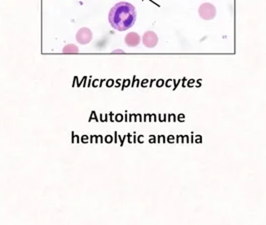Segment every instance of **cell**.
I'll list each match as a JSON object with an SVG mask.
<instances>
[{
    "label": "cell",
    "instance_id": "obj_6",
    "mask_svg": "<svg viewBox=\"0 0 266 225\" xmlns=\"http://www.w3.org/2000/svg\"><path fill=\"white\" fill-rule=\"evenodd\" d=\"M63 53H78L79 49L76 45L74 44H67L63 49H62Z\"/></svg>",
    "mask_w": 266,
    "mask_h": 225
},
{
    "label": "cell",
    "instance_id": "obj_4",
    "mask_svg": "<svg viewBox=\"0 0 266 225\" xmlns=\"http://www.w3.org/2000/svg\"><path fill=\"white\" fill-rule=\"evenodd\" d=\"M142 42L144 44V46H146L147 48H153L158 43V37L155 32L147 31L143 34Z\"/></svg>",
    "mask_w": 266,
    "mask_h": 225
},
{
    "label": "cell",
    "instance_id": "obj_2",
    "mask_svg": "<svg viewBox=\"0 0 266 225\" xmlns=\"http://www.w3.org/2000/svg\"><path fill=\"white\" fill-rule=\"evenodd\" d=\"M198 13L204 20H211L216 16V8L211 3H202L199 6Z\"/></svg>",
    "mask_w": 266,
    "mask_h": 225
},
{
    "label": "cell",
    "instance_id": "obj_5",
    "mask_svg": "<svg viewBox=\"0 0 266 225\" xmlns=\"http://www.w3.org/2000/svg\"><path fill=\"white\" fill-rule=\"evenodd\" d=\"M125 44L129 47H136L141 42V38L136 32H130L125 36Z\"/></svg>",
    "mask_w": 266,
    "mask_h": 225
},
{
    "label": "cell",
    "instance_id": "obj_7",
    "mask_svg": "<svg viewBox=\"0 0 266 225\" xmlns=\"http://www.w3.org/2000/svg\"><path fill=\"white\" fill-rule=\"evenodd\" d=\"M118 52H119V53H123L124 51H123V50H115V51H114V53H118Z\"/></svg>",
    "mask_w": 266,
    "mask_h": 225
},
{
    "label": "cell",
    "instance_id": "obj_3",
    "mask_svg": "<svg viewBox=\"0 0 266 225\" xmlns=\"http://www.w3.org/2000/svg\"><path fill=\"white\" fill-rule=\"evenodd\" d=\"M92 40V32L89 28L82 27L76 33V41L80 44H88Z\"/></svg>",
    "mask_w": 266,
    "mask_h": 225
},
{
    "label": "cell",
    "instance_id": "obj_1",
    "mask_svg": "<svg viewBox=\"0 0 266 225\" xmlns=\"http://www.w3.org/2000/svg\"><path fill=\"white\" fill-rule=\"evenodd\" d=\"M108 20L111 26L118 31L131 28L136 21L135 7L128 2H119L109 11Z\"/></svg>",
    "mask_w": 266,
    "mask_h": 225
}]
</instances>
